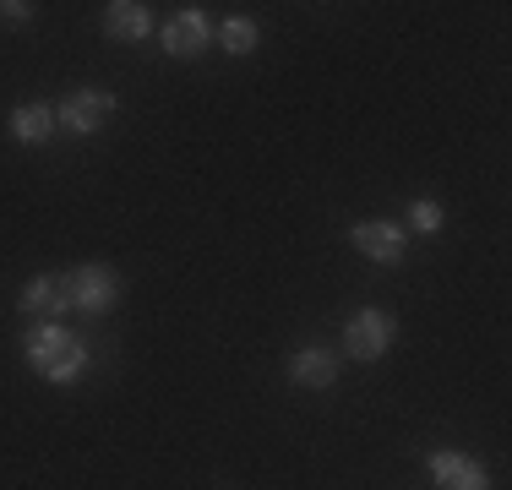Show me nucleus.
Here are the masks:
<instances>
[{
	"label": "nucleus",
	"instance_id": "1",
	"mask_svg": "<svg viewBox=\"0 0 512 490\" xmlns=\"http://www.w3.org/2000/svg\"><path fill=\"white\" fill-rule=\"evenodd\" d=\"M28 365L44 382H77L88 371V343L66 327H33L28 333Z\"/></svg>",
	"mask_w": 512,
	"mask_h": 490
},
{
	"label": "nucleus",
	"instance_id": "2",
	"mask_svg": "<svg viewBox=\"0 0 512 490\" xmlns=\"http://www.w3.org/2000/svg\"><path fill=\"white\" fill-rule=\"evenodd\" d=\"M66 300L77 305V311H88V316L115 311V300H120V273H115V267H104V262L71 267V273H66Z\"/></svg>",
	"mask_w": 512,
	"mask_h": 490
},
{
	"label": "nucleus",
	"instance_id": "3",
	"mask_svg": "<svg viewBox=\"0 0 512 490\" xmlns=\"http://www.w3.org/2000/svg\"><path fill=\"white\" fill-rule=\"evenodd\" d=\"M393 338H398V322L387 311H360V316H349V327H344V354L360 365H371L393 349Z\"/></svg>",
	"mask_w": 512,
	"mask_h": 490
},
{
	"label": "nucleus",
	"instance_id": "4",
	"mask_svg": "<svg viewBox=\"0 0 512 490\" xmlns=\"http://www.w3.org/2000/svg\"><path fill=\"white\" fill-rule=\"evenodd\" d=\"M60 120H66L77 137H93V131H104L109 120H115V93H104V88H77L60 104Z\"/></svg>",
	"mask_w": 512,
	"mask_h": 490
},
{
	"label": "nucleus",
	"instance_id": "5",
	"mask_svg": "<svg viewBox=\"0 0 512 490\" xmlns=\"http://www.w3.org/2000/svg\"><path fill=\"white\" fill-rule=\"evenodd\" d=\"M22 316H28L33 327H55V316H66L71 311V300H66V273L60 278H33L28 289H22Z\"/></svg>",
	"mask_w": 512,
	"mask_h": 490
},
{
	"label": "nucleus",
	"instance_id": "6",
	"mask_svg": "<svg viewBox=\"0 0 512 490\" xmlns=\"http://www.w3.org/2000/svg\"><path fill=\"white\" fill-rule=\"evenodd\" d=\"M207 44H213V22H207L197 6H191V11H180V17L164 28V49H169L175 60H197Z\"/></svg>",
	"mask_w": 512,
	"mask_h": 490
},
{
	"label": "nucleus",
	"instance_id": "7",
	"mask_svg": "<svg viewBox=\"0 0 512 490\" xmlns=\"http://www.w3.org/2000/svg\"><path fill=\"white\" fill-rule=\"evenodd\" d=\"M355 245L371 262H404L409 235L398 224H387V218H365V224H355Z\"/></svg>",
	"mask_w": 512,
	"mask_h": 490
},
{
	"label": "nucleus",
	"instance_id": "8",
	"mask_svg": "<svg viewBox=\"0 0 512 490\" xmlns=\"http://www.w3.org/2000/svg\"><path fill=\"white\" fill-rule=\"evenodd\" d=\"M431 480H436V490H485V469L469 452H436Z\"/></svg>",
	"mask_w": 512,
	"mask_h": 490
},
{
	"label": "nucleus",
	"instance_id": "9",
	"mask_svg": "<svg viewBox=\"0 0 512 490\" xmlns=\"http://www.w3.org/2000/svg\"><path fill=\"white\" fill-rule=\"evenodd\" d=\"M148 28H153V11L142 6V0H115V6H104V33L115 44L148 39Z\"/></svg>",
	"mask_w": 512,
	"mask_h": 490
},
{
	"label": "nucleus",
	"instance_id": "10",
	"mask_svg": "<svg viewBox=\"0 0 512 490\" xmlns=\"http://www.w3.org/2000/svg\"><path fill=\"white\" fill-rule=\"evenodd\" d=\"M289 382L295 387H333L338 382V354L333 349H300L289 360Z\"/></svg>",
	"mask_w": 512,
	"mask_h": 490
},
{
	"label": "nucleus",
	"instance_id": "11",
	"mask_svg": "<svg viewBox=\"0 0 512 490\" xmlns=\"http://www.w3.org/2000/svg\"><path fill=\"white\" fill-rule=\"evenodd\" d=\"M50 131H55V115L44 104H17L11 109V137L17 142L39 147V142H50Z\"/></svg>",
	"mask_w": 512,
	"mask_h": 490
},
{
	"label": "nucleus",
	"instance_id": "12",
	"mask_svg": "<svg viewBox=\"0 0 512 490\" xmlns=\"http://www.w3.org/2000/svg\"><path fill=\"white\" fill-rule=\"evenodd\" d=\"M218 44H224L229 55H251V49L262 44V28H256V22H246V17H229L224 28H218Z\"/></svg>",
	"mask_w": 512,
	"mask_h": 490
},
{
	"label": "nucleus",
	"instance_id": "13",
	"mask_svg": "<svg viewBox=\"0 0 512 490\" xmlns=\"http://www.w3.org/2000/svg\"><path fill=\"white\" fill-rule=\"evenodd\" d=\"M409 229H414V235H436V229H442V207H436V202H414L409 207Z\"/></svg>",
	"mask_w": 512,
	"mask_h": 490
},
{
	"label": "nucleus",
	"instance_id": "14",
	"mask_svg": "<svg viewBox=\"0 0 512 490\" xmlns=\"http://www.w3.org/2000/svg\"><path fill=\"white\" fill-rule=\"evenodd\" d=\"M28 11L33 6H22V0H0V17H6V22H28Z\"/></svg>",
	"mask_w": 512,
	"mask_h": 490
}]
</instances>
